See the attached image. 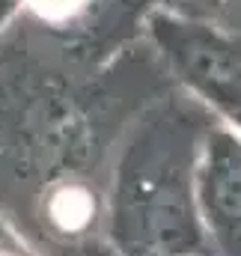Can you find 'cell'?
Wrapping results in <instances>:
<instances>
[{
	"label": "cell",
	"instance_id": "cell-1",
	"mask_svg": "<svg viewBox=\"0 0 241 256\" xmlns=\"http://www.w3.org/2000/svg\"><path fill=\"white\" fill-rule=\"evenodd\" d=\"M194 146L196 126L167 114L131 143L114 196V238L128 256L202 254L194 212Z\"/></svg>",
	"mask_w": 241,
	"mask_h": 256
},
{
	"label": "cell",
	"instance_id": "cell-3",
	"mask_svg": "<svg viewBox=\"0 0 241 256\" xmlns=\"http://www.w3.org/2000/svg\"><path fill=\"white\" fill-rule=\"evenodd\" d=\"M200 200L224 256H241V140L214 131L200 170Z\"/></svg>",
	"mask_w": 241,
	"mask_h": 256
},
{
	"label": "cell",
	"instance_id": "cell-2",
	"mask_svg": "<svg viewBox=\"0 0 241 256\" xmlns=\"http://www.w3.org/2000/svg\"><path fill=\"white\" fill-rule=\"evenodd\" d=\"M161 45L179 66L184 80L196 86L206 98H212L220 110H226L241 126V51L220 39L218 33L164 21L158 27Z\"/></svg>",
	"mask_w": 241,
	"mask_h": 256
}]
</instances>
